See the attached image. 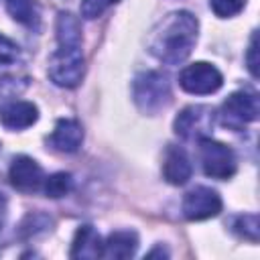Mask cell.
<instances>
[{
  "mask_svg": "<svg viewBox=\"0 0 260 260\" xmlns=\"http://www.w3.org/2000/svg\"><path fill=\"white\" fill-rule=\"evenodd\" d=\"M181 207L189 221H203L221 211V197L211 187H195L183 197Z\"/></svg>",
  "mask_w": 260,
  "mask_h": 260,
  "instance_id": "obj_8",
  "label": "cell"
},
{
  "mask_svg": "<svg viewBox=\"0 0 260 260\" xmlns=\"http://www.w3.org/2000/svg\"><path fill=\"white\" fill-rule=\"evenodd\" d=\"M246 65H248V71L252 73V77H258V35H256V30L250 37V47L246 53Z\"/></svg>",
  "mask_w": 260,
  "mask_h": 260,
  "instance_id": "obj_24",
  "label": "cell"
},
{
  "mask_svg": "<svg viewBox=\"0 0 260 260\" xmlns=\"http://www.w3.org/2000/svg\"><path fill=\"white\" fill-rule=\"evenodd\" d=\"M59 45H81V22L71 12H59L55 22Z\"/></svg>",
  "mask_w": 260,
  "mask_h": 260,
  "instance_id": "obj_15",
  "label": "cell"
},
{
  "mask_svg": "<svg viewBox=\"0 0 260 260\" xmlns=\"http://www.w3.org/2000/svg\"><path fill=\"white\" fill-rule=\"evenodd\" d=\"M197 32L199 22L191 12H171L150 30L148 51L167 65H179L191 55L197 43Z\"/></svg>",
  "mask_w": 260,
  "mask_h": 260,
  "instance_id": "obj_1",
  "label": "cell"
},
{
  "mask_svg": "<svg viewBox=\"0 0 260 260\" xmlns=\"http://www.w3.org/2000/svg\"><path fill=\"white\" fill-rule=\"evenodd\" d=\"M39 120V110L32 102L10 100L0 106V124L8 130H24Z\"/></svg>",
  "mask_w": 260,
  "mask_h": 260,
  "instance_id": "obj_11",
  "label": "cell"
},
{
  "mask_svg": "<svg viewBox=\"0 0 260 260\" xmlns=\"http://www.w3.org/2000/svg\"><path fill=\"white\" fill-rule=\"evenodd\" d=\"M49 79L65 89L77 87L85 73V59L81 45H59L49 59Z\"/></svg>",
  "mask_w": 260,
  "mask_h": 260,
  "instance_id": "obj_2",
  "label": "cell"
},
{
  "mask_svg": "<svg viewBox=\"0 0 260 260\" xmlns=\"http://www.w3.org/2000/svg\"><path fill=\"white\" fill-rule=\"evenodd\" d=\"M138 248V236L130 230H120L112 232L106 242L102 244V258H114V260H124L132 258Z\"/></svg>",
  "mask_w": 260,
  "mask_h": 260,
  "instance_id": "obj_14",
  "label": "cell"
},
{
  "mask_svg": "<svg viewBox=\"0 0 260 260\" xmlns=\"http://www.w3.org/2000/svg\"><path fill=\"white\" fill-rule=\"evenodd\" d=\"M232 230H234L240 238H244V240L258 242V232H260L258 215H256V213H244V215L234 217V221H232Z\"/></svg>",
  "mask_w": 260,
  "mask_h": 260,
  "instance_id": "obj_18",
  "label": "cell"
},
{
  "mask_svg": "<svg viewBox=\"0 0 260 260\" xmlns=\"http://www.w3.org/2000/svg\"><path fill=\"white\" fill-rule=\"evenodd\" d=\"M146 256H148V258H152V256H169V252H167V250H162V248H156V250L148 252Z\"/></svg>",
  "mask_w": 260,
  "mask_h": 260,
  "instance_id": "obj_26",
  "label": "cell"
},
{
  "mask_svg": "<svg viewBox=\"0 0 260 260\" xmlns=\"http://www.w3.org/2000/svg\"><path fill=\"white\" fill-rule=\"evenodd\" d=\"M258 98L252 91L240 89L225 98V102L219 108V122L228 128L242 130L246 124L254 122L258 118Z\"/></svg>",
  "mask_w": 260,
  "mask_h": 260,
  "instance_id": "obj_5",
  "label": "cell"
},
{
  "mask_svg": "<svg viewBox=\"0 0 260 260\" xmlns=\"http://www.w3.org/2000/svg\"><path fill=\"white\" fill-rule=\"evenodd\" d=\"M132 95L140 112L156 114L165 110L171 102V85L169 79L158 71H144L134 77Z\"/></svg>",
  "mask_w": 260,
  "mask_h": 260,
  "instance_id": "obj_3",
  "label": "cell"
},
{
  "mask_svg": "<svg viewBox=\"0 0 260 260\" xmlns=\"http://www.w3.org/2000/svg\"><path fill=\"white\" fill-rule=\"evenodd\" d=\"M193 167L187 152L179 146H169L162 160V177L171 185H185L191 179Z\"/></svg>",
  "mask_w": 260,
  "mask_h": 260,
  "instance_id": "obj_12",
  "label": "cell"
},
{
  "mask_svg": "<svg viewBox=\"0 0 260 260\" xmlns=\"http://www.w3.org/2000/svg\"><path fill=\"white\" fill-rule=\"evenodd\" d=\"M71 189H73V177L69 173H55L51 177H45V181H43L45 195L53 197V199L65 197Z\"/></svg>",
  "mask_w": 260,
  "mask_h": 260,
  "instance_id": "obj_17",
  "label": "cell"
},
{
  "mask_svg": "<svg viewBox=\"0 0 260 260\" xmlns=\"http://www.w3.org/2000/svg\"><path fill=\"white\" fill-rule=\"evenodd\" d=\"M20 57V49L14 41H10L8 37L0 35V67L2 65H12L16 63Z\"/></svg>",
  "mask_w": 260,
  "mask_h": 260,
  "instance_id": "obj_23",
  "label": "cell"
},
{
  "mask_svg": "<svg viewBox=\"0 0 260 260\" xmlns=\"http://www.w3.org/2000/svg\"><path fill=\"white\" fill-rule=\"evenodd\" d=\"M221 83H223V75L219 73V69L205 61L191 63L179 73V85L187 93H195V95L213 93L221 87Z\"/></svg>",
  "mask_w": 260,
  "mask_h": 260,
  "instance_id": "obj_6",
  "label": "cell"
},
{
  "mask_svg": "<svg viewBox=\"0 0 260 260\" xmlns=\"http://www.w3.org/2000/svg\"><path fill=\"white\" fill-rule=\"evenodd\" d=\"M28 85L26 77H18V75H0V98H16L18 93H22Z\"/></svg>",
  "mask_w": 260,
  "mask_h": 260,
  "instance_id": "obj_20",
  "label": "cell"
},
{
  "mask_svg": "<svg viewBox=\"0 0 260 260\" xmlns=\"http://www.w3.org/2000/svg\"><path fill=\"white\" fill-rule=\"evenodd\" d=\"M53 225V219L45 213H28L22 223H20V236L22 238H32L37 234H43L47 230H51Z\"/></svg>",
  "mask_w": 260,
  "mask_h": 260,
  "instance_id": "obj_19",
  "label": "cell"
},
{
  "mask_svg": "<svg viewBox=\"0 0 260 260\" xmlns=\"http://www.w3.org/2000/svg\"><path fill=\"white\" fill-rule=\"evenodd\" d=\"M102 238L100 234L95 232L93 225L85 223L81 228H77L75 236H73V242H71V252L69 256L71 258H87V260H93V258H102Z\"/></svg>",
  "mask_w": 260,
  "mask_h": 260,
  "instance_id": "obj_13",
  "label": "cell"
},
{
  "mask_svg": "<svg viewBox=\"0 0 260 260\" xmlns=\"http://www.w3.org/2000/svg\"><path fill=\"white\" fill-rule=\"evenodd\" d=\"M118 0H81V16L87 20H93L98 16H102L112 4H116Z\"/></svg>",
  "mask_w": 260,
  "mask_h": 260,
  "instance_id": "obj_22",
  "label": "cell"
},
{
  "mask_svg": "<svg viewBox=\"0 0 260 260\" xmlns=\"http://www.w3.org/2000/svg\"><path fill=\"white\" fill-rule=\"evenodd\" d=\"M6 10L16 22L24 26H35L39 22V10L35 0H6Z\"/></svg>",
  "mask_w": 260,
  "mask_h": 260,
  "instance_id": "obj_16",
  "label": "cell"
},
{
  "mask_svg": "<svg viewBox=\"0 0 260 260\" xmlns=\"http://www.w3.org/2000/svg\"><path fill=\"white\" fill-rule=\"evenodd\" d=\"M6 217H8V201H6L4 193H0V232L6 223Z\"/></svg>",
  "mask_w": 260,
  "mask_h": 260,
  "instance_id": "obj_25",
  "label": "cell"
},
{
  "mask_svg": "<svg viewBox=\"0 0 260 260\" xmlns=\"http://www.w3.org/2000/svg\"><path fill=\"white\" fill-rule=\"evenodd\" d=\"M81 142H83V128L73 118H59L51 136L47 138V144L53 150L65 152V154L75 152L81 146Z\"/></svg>",
  "mask_w": 260,
  "mask_h": 260,
  "instance_id": "obj_10",
  "label": "cell"
},
{
  "mask_svg": "<svg viewBox=\"0 0 260 260\" xmlns=\"http://www.w3.org/2000/svg\"><path fill=\"white\" fill-rule=\"evenodd\" d=\"M8 179H10V185L18 191H24V193H32V191H39L43 187V181H45V175H43V169L41 165L26 156V154H18L12 158V165L8 169Z\"/></svg>",
  "mask_w": 260,
  "mask_h": 260,
  "instance_id": "obj_9",
  "label": "cell"
},
{
  "mask_svg": "<svg viewBox=\"0 0 260 260\" xmlns=\"http://www.w3.org/2000/svg\"><path fill=\"white\" fill-rule=\"evenodd\" d=\"M209 6L215 12V16L230 18V16H236L238 12L244 10L246 0H209Z\"/></svg>",
  "mask_w": 260,
  "mask_h": 260,
  "instance_id": "obj_21",
  "label": "cell"
},
{
  "mask_svg": "<svg viewBox=\"0 0 260 260\" xmlns=\"http://www.w3.org/2000/svg\"><path fill=\"white\" fill-rule=\"evenodd\" d=\"M199 156H201L203 173L211 179L225 181V179L234 177V173L238 169L234 150L228 144L217 142L209 136L199 140Z\"/></svg>",
  "mask_w": 260,
  "mask_h": 260,
  "instance_id": "obj_4",
  "label": "cell"
},
{
  "mask_svg": "<svg viewBox=\"0 0 260 260\" xmlns=\"http://www.w3.org/2000/svg\"><path fill=\"white\" fill-rule=\"evenodd\" d=\"M175 132L183 140H201L211 134L213 110L209 106H187L175 118Z\"/></svg>",
  "mask_w": 260,
  "mask_h": 260,
  "instance_id": "obj_7",
  "label": "cell"
}]
</instances>
